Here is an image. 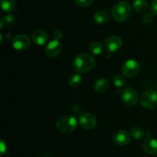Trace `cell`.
Masks as SVG:
<instances>
[{
	"instance_id": "7402d4cb",
	"label": "cell",
	"mask_w": 157,
	"mask_h": 157,
	"mask_svg": "<svg viewBox=\"0 0 157 157\" xmlns=\"http://www.w3.org/2000/svg\"><path fill=\"white\" fill-rule=\"evenodd\" d=\"M154 19V14L153 12H147L143 17V22L144 24H150Z\"/></svg>"
},
{
	"instance_id": "277c9868",
	"label": "cell",
	"mask_w": 157,
	"mask_h": 157,
	"mask_svg": "<svg viewBox=\"0 0 157 157\" xmlns=\"http://www.w3.org/2000/svg\"><path fill=\"white\" fill-rule=\"evenodd\" d=\"M140 104L147 109H154L157 107V90L147 89L140 97Z\"/></svg>"
},
{
	"instance_id": "4fadbf2b",
	"label": "cell",
	"mask_w": 157,
	"mask_h": 157,
	"mask_svg": "<svg viewBox=\"0 0 157 157\" xmlns=\"http://www.w3.org/2000/svg\"><path fill=\"white\" fill-rule=\"evenodd\" d=\"M144 151L150 155L157 154V140L151 137H147L143 143Z\"/></svg>"
},
{
	"instance_id": "9c48e42d",
	"label": "cell",
	"mask_w": 157,
	"mask_h": 157,
	"mask_svg": "<svg viewBox=\"0 0 157 157\" xmlns=\"http://www.w3.org/2000/svg\"><path fill=\"white\" fill-rule=\"evenodd\" d=\"M123 45V40L117 35H112L108 37L104 42V48L109 53L115 52L121 48Z\"/></svg>"
},
{
	"instance_id": "5b68a950",
	"label": "cell",
	"mask_w": 157,
	"mask_h": 157,
	"mask_svg": "<svg viewBox=\"0 0 157 157\" xmlns=\"http://www.w3.org/2000/svg\"><path fill=\"white\" fill-rule=\"evenodd\" d=\"M140 66L135 60H127L122 66V72L124 76L127 78H133L139 73Z\"/></svg>"
},
{
	"instance_id": "3957f363",
	"label": "cell",
	"mask_w": 157,
	"mask_h": 157,
	"mask_svg": "<svg viewBox=\"0 0 157 157\" xmlns=\"http://www.w3.org/2000/svg\"><path fill=\"white\" fill-rule=\"evenodd\" d=\"M78 126L76 118L72 115H64L58 118L56 122V127L60 132L64 133H70L75 131Z\"/></svg>"
},
{
	"instance_id": "9a60e30c",
	"label": "cell",
	"mask_w": 157,
	"mask_h": 157,
	"mask_svg": "<svg viewBox=\"0 0 157 157\" xmlns=\"http://www.w3.org/2000/svg\"><path fill=\"white\" fill-rule=\"evenodd\" d=\"M133 7L135 11L143 13L148 10L149 5L146 0H134L133 2Z\"/></svg>"
},
{
	"instance_id": "4316f807",
	"label": "cell",
	"mask_w": 157,
	"mask_h": 157,
	"mask_svg": "<svg viewBox=\"0 0 157 157\" xmlns=\"http://www.w3.org/2000/svg\"><path fill=\"white\" fill-rule=\"evenodd\" d=\"M6 152V145L4 143V141L1 140V144H0V153H1V156H3L5 153Z\"/></svg>"
},
{
	"instance_id": "7c38bea8",
	"label": "cell",
	"mask_w": 157,
	"mask_h": 157,
	"mask_svg": "<svg viewBox=\"0 0 157 157\" xmlns=\"http://www.w3.org/2000/svg\"><path fill=\"white\" fill-rule=\"evenodd\" d=\"M32 39L35 44L38 45H42L48 41V35L45 31L42 29H37L32 34Z\"/></svg>"
},
{
	"instance_id": "30bf717a",
	"label": "cell",
	"mask_w": 157,
	"mask_h": 157,
	"mask_svg": "<svg viewBox=\"0 0 157 157\" xmlns=\"http://www.w3.org/2000/svg\"><path fill=\"white\" fill-rule=\"evenodd\" d=\"M62 51V45L58 41V40L51 41L45 48V53L48 56L51 58H55L58 56Z\"/></svg>"
},
{
	"instance_id": "603a6c76",
	"label": "cell",
	"mask_w": 157,
	"mask_h": 157,
	"mask_svg": "<svg viewBox=\"0 0 157 157\" xmlns=\"http://www.w3.org/2000/svg\"><path fill=\"white\" fill-rule=\"evenodd\" d=\"M75 2L80 7H88L92 5L94 0H75Z\"/></svg>"
},
{
	"instance_id": "d6986e66",
	"label": "cell",
	"mask_w": 157,
	"mask_h": 157,
	"mask_svg": "<svg viewBox=\"0 0 157 157\" xmlns=\"http://www.w3.org/2000/svg\"><path fill=\"white\" fill-rule=\"evenodd\" d=\"M82 82V78L81 75L78 74H72L68 78V84L71 87H79Z\"/></svg>"
},
{
	"instance_id": "ac0fdd59",
	"label": "cell",
	"mask_w": 157,
	"mask_h": 157,
	"mask_svg": "<svg viewBox=\"0 0 157 157\" xmlns=\"http://www.w3.org/2000/svg\"><path fill=\"white\" fill-rule=\"evenodd\" d=\"M89 49H90V52L95 55H101L104 52V47L98 41H93L90 43Z\"/></svg>"
},
{
	"instance_id": "6da1fadb",
	"label": "cell",
	"mask_w": 157,
	"mask_h": 157,
	"mask_svg": "<svg viewBox=\"0 0 157 157\" xmlns=\"http://www.w3.org/2000/svg\"><path fill=\"white\" fill-rule=\"evenodd\" d=\"M95 66V60L91 55L86 53L77 55L73 60V67L77 72L87 73Z\"/></svg>"
},
{
	"instance_id": "484cf974",
	"label": "cell",
	"mask_w": 157,
	"mask_h": 157,
	"mask_svg": "<svg viewBox=\"0 0 157 157\" xmlns=\"http://www.w3.org/2000/svg\"><path fill=\"white\" fill-rule=\"evenodd\" d=\"M5 20H6V23L9 25L13 24L15 22V18L12 15H6L5 16Z\"/></svg>"
},
{
	"instance_id": "ffe728a7",
	"label": "cell",
	"mask_w": 157,
	"mask_h": 157,
	"mask_svg": "<svg viewBox=\"0 0 157 157\" xmlns=\"http://www.w3.org/2000/svg\"><path fill=\"white\" fill-rule=\"evenodd\" d=\"M130 134H131V136H133L135 140H140L144 139L145 133H144V130H143L141 127H133V128L131 129Z\"/></svg>"
},
{
	"instance_id": "52a82bcc",
	"label": "cell",
	"mask_w": 157,
	"mask_h": 157,
	"mask_svg": "<svg viewBox=\"0 0 157 157\" xmlns=\"http://www.w3.org/2000/svg\"><path fill=\"white\" fill-rule=\"evenodd\" d=\"M138 94L133 87L124 88L121 92V99L123 102L127 106H134L138 101Z\"/></svg>"
},
{
	"instance_id": "5bb4252c",
	"label": "cell",
	"mask_w": 157,
	"mask_h": 157,
	"mask_svg": "<svg viewBox=\"0 0 157 157\" xmlns=\"http://www.w3.org/2000/svg\"><path fill=\"white\" fill-rule=\"evenodd\" d=\"M94 89L96 93L100 94L106 93L109 89L108 81L105 78H100L94 83Z\"/></svg>"
},
{
	"instance_id": "ba28073f",
	"label": "cell",
	"mask_w": 157,
	"mask_h": 157,
	"mask_svg": "<svg viewBox=\"0 0 157 157\" xmlns=\"http://www.w3.org/2000/svg\"><path fill=\"white\" fill-rule=\"evenodd\" d=\"M12 44L16 50L25 51L30 47L31 40L26 35H17L12 38Z\"/></svg>"
},
{
	"instance_id": "8fae6325",
	"label": "cell",
	"mask_w": 157,
	"mask_h": 157,
	"mask_svg": "<svg viewBox=\"0 0 157 157\" xmlns=\"http://www.w3.org/2000/svg\"><path fill=\"white\" fill-rule=\"evenodd\" d=\"M130 133L127 130H121L116 132L113 136V140L115 144L118 146H125L130 143L131 136Z\"/></svg>"
},
{
	"instance_id": "d4e9b609",
	"label": "cell",
	"mask_w": 157,
	"mask_h": 157,
	"mask_svg": "<svg viewBox=\"0 0 157 157\" xmlns=\"http://www.w3.org/2000/svg\"><path fill=\"white\" fill-rule=\"evenodd\" d=\"M150 9L154 15H157V0H153L150 5Z\"/></svg>"
},
{
	"instance_id": "cb8c5ba5",
	"label": "cell",
	"mask_w": 157,
	"mask_h": 157,
	"mask_svg": "<svg viewBox=\"0 0 157 157\" xmlns=\"http://www.w3.org/2000/svg\"><path fill=\"white\" fill-rule=\"evenodd\" d=\"M63 33L60 29H55L53 32V38L55 40H59L62 38Z\"/></svg>"
},
{
	"instance_id": "8992f818",
	"label": "cell",
	"mask_w": 157,
	"mask_h": 157,
	"mask_svg": "<svg viewBox=\"0 0 157 157\" xmlns=\"http://www.w3.org/2000/svg\"><path fill=\"white\" fill-rule=\"evenodd\" d=\"M78 122L80 126L85 130H92L95 128L98 124V121L94 115L87 112H84L80 115Z\"/></svg>"
},
{
	"instance_id": "44dd1931",
	"label": "cell",
	"mask_w": 157,
	"mask_h": 157,
	"mask_svg": "<svg viewBox=\"0 0 157 157\" xmlns=\"http://www.w3.org/2000/svg\"><path fill=\"white\" fill-rule=\"evenodd\" d=\"M113 82L116 87H122L125 85L126 80L124 77L121 75H116L113 78Z\"/></svg>"
},
{
	"instance_id": "83f0119b",
	"label": "cell",
	"mask_w": 157,
	"mask_h": 157,
	"mask_svg": "<svg viewBox=\"0 0 157 157\" xmlns=\"http://www.w3.org/2000/svg\"><path fill=\"white\" fill-rule=\"evenodd\" d=\"M5 25H6V20H5V18H2L1 19H0V27H1L2 29L3 28H4Z\"/></svg>"
},
{
	"instance_id": "7a4b0ae2",
	"label": "cell",
	"mask_w": 157,
	"mask_h": 157,
	"mask_svg": "<svg viewBox=\"0 0 157 157\" xmlns=\"http://www.w3.org/2000/svg\"><path fill=\"white\" fill-rule=\"evenodd\" d=\"M111 14L113 19L117 21H124L130 17L131 14V7L127 2H119L113 7Z\"/></svg>"
},
{
	"instance_id": "e0dca14e",
	"label": "cell",
	"mask_w": 157,
	"mask_h": 157,
	"mask_svg": "<svg viewBox=\"0 0 157 157\" xmlns=\"http://www.w3.org/2000/svg\"><path fill=\"white\" fill-rule=\"evenodd\" d=\"M15 7V0H1V8L4 12H12Z\"/></svg>"
},
{
	"instance_id": "2e32d148",
	"label": "cell",
	"mask_w": 157,
	"mask_h": 157,
	"mask_svg": "<svg viewBox=\"0 0 157 157\" xmlns=\"http://www.w3.org/2000/svg\"><path fill=\"white\" fill-rule=\"evenodd\" d=\"M109 15L104 10H99L95 12L94 15V21L98 24H105L109 20Z\"/></svg>"
}]
</instances>
